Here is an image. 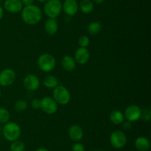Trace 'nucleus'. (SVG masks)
Listing matches in <instances>:
<instances>
[{
    "mask_svg": "<svg viewBox=\"0 0 151 151\" xmlns=\"http://www.w3.org/2000/svg\"><path fill=\"white\" fill-rule=\"evenodd\" d=\"M16 112L22 113L27 108V103L24 100H18L14 105Z\"/></svg>",
    "mask_w": 151,
    "mask_h": 151,
    "instance_id": "24",
    "label": "nucleus"
},
{
    "mask_svg": "<svg viewBox=\"0 0 151 151\" xmlns=\"http://www.w3.org/2000/svg\"><path fill=\"white\" fill-rule=\"evenodd\" d=\"M93 1V3H95V4H102L105 0H91Z\"/></svg>",
    "mask_w": 151,
    "mask_h": 151,
    "instance_id": "32",
    "label": "nucleus"
},
{
    "mask_svg": "<svg viewBox=\"0 0 151 151\" xmlns=\"http://www.w3.org/2000/svg\"><path fill=\"white\" fill-rule=\"evenodd\" d=\"M135 147L138 151H148L150 147V141L145 136H139L136 139Z\"/></svg>",
    "mask_w": 151,
    "mask_h": 151,
    "instance_id": "16",
    "label": "nucleus"
},
{
    "mask_svg": "<svg viewBox=\"0 0 151 151\" xmlns=\"http://www.w3.org/2000/svg\"><path fill=\"white\" fill-rule=\"evenodd\" d=\"M127 142L126 135L122 130H115L111 134L110 142L114 148L121 149L126 145Z\"/></svg>",
    "mask_w": 151,
    "mask_h": 151,
    "instance_id": "6",
    "label": "nucleus"
},
{
    "mask_svg": "<svg viewBox=\"0 0 151 151\" xmlns=\"http://www.w3.org/2000/svg\"><path fill=\"white\" fill-rule=\"evenodd\" d=\"M3 16H4V9H3V7L0 5V20L2 19Z\"/></svg>",
    "mask_w": 151,
    "mask_h": 151,
    "instance_id": "31",
    "label": "nucleus"
},
{
    "mask_svg": "<svg viewBox=\"0 0 151 151\" xmlns=\"http://www.w3.org/2000/svg\"><path fill=\"white\" fill-rule=\"evenodd\" d=\"M38 66L44 72H51L55 68L56 60L52 55L50 53H44L38 58Z\"/></svg>",
    "mask_w": 151,
    "mask_h": 151,
    "instance_id": "4",
    "label": "nucleus"
},
{
    "mask_svg": "<svg viewBox=\"0 0 151 151\" xmlns=\"http://www.w3.org/2000/svg\"><path fill=\"white\" fill-rule=\"evenodd\" d=\"M22 19L25 24L35 25L42 19V11L41 8L35 4L25 6L22 10Z\"/></svg>",
    "mask_w": 151,
    "mask_h": 151,
    "instance_id": "1",
    "label": "nucleus"
},
{
    "mask_svg": "<svg viewBox=\"0 0 151 151\" xmlns=\"http://www.w3.org/2000/svg\"><path fill=\"white\" fill-rule=\"evenodd\" d=\"M2 133L4 139L12 142L19 139L22 133V130L20 126L16 122L8 121L4 124Z\"/></svg>",
    "mask_w": 151,
    "mask_h": 151,
    "instance_id": "2",
    "label": "nucleus"
},
{
    "mask_svg": "<svg viewBox=\"0 0 151 151\" xmlns=\"http://www.w3.org/2000/svg\"><path fill=\"white\" fill-rule=\"evenodd\" d=\"M1 90H0V99H1Z\"/></svg>",
    "mask_w": 151,
    "mask_h": 151,
    "instance_id": "36",
    "label": "nucleus"
},
{
    "mask_svg": "<svg viewBox=\"0 0 151 151\" xmlns=\"http://www.w3.org/2000/svg\"><path fill=\"white\" fill-rule=\"evenodd\" d=\"M90 44V39L87 36L83 35L78 38V45L80 47H84L86 48Z\"/></svg>",
    "mask_w": 151,
    "mask_h": 151,
    "instance_id": "25",
    "label": "nucleus"
},
{
    "mask_svg": "<svg viewBox=\"0 0 151 151\" xmlns=\"http://www.w3.org/2000/svg\"><path fill=\"white\" fill-rule=\"evenodd\" d=\"M74 59H75L76 63L81 65H86V64L88 62V60H89L90 59L89 51H88L87 48L79 47V48L75 51Z\"/></svg>",
    "mask_w": 151,
    "mask_h": 151,
    "instance_id": "11",
    "label": "nucleus"
},
{
    "mask_svg": "<svg viewBox=\"0 0 151 151\" xmlns=\"http://www.w3.org/2000/svg\"><path fill=\"white\" fill-rule=\"evenodd\" d=\"M10 114L6 108H0V124H4L10 121Z\"/></svg>",
    "mask_w": 151,
    "mask_h": 151,
    "instance_id": "22",
    "label": "nucleus"
},
{
    "mask_svg": "<svg viewBox=\"0 0 151 151\" xmlns=\"http://www.w3.org/2000/svg\"><path fill=\"white\" fill-rule=\"evenodd\" d=\"M93 151H104V150H93Z\"/></svg>",
    "mask_w": 151,
    "mask_h": 151,
    "instance_id": "35",
    "label": "nucleus"
},
{
    "mask_svg": "<svg viewBox=\"0 0 151 151\" xmlns=\"http://www.w3.org/2000/svg\"><path fill=\"white\" fill-rule=\"evenodd\" d=\"M4 7L7 12L16 13L22 11L23 4L21 0H5L4 2Z\"/></svg>",
    "mask_w": 151,
    "mask_h": 151,
    "instance_id": "13",
    "label": "nucleus"
},
{
    "mask_svg": "<svg viewBox=\"0 0 151 151\" xmlns=\"http://www.w3.org/2000/svg\"><path fill=\"white\" fill-rule=\"evenodd\" d=\"M37 1H39V2H46V1H47V0H37Z\"/></svg>",
    "mask_w": 151,
    "mask_h": 151,
    "instance_id": "34",
    "label": "nucleus"
},
{
    "mask_svg": "<svg viewBox=\"0 0 151 151\" xmlns=\"http://www.w3.org/2000/svg\"><path fill=\"white\" fill-rule=\"evenodd\" d=\"M121 124H122V128L125 130H131V127H132V122L128 121V120H127L126 121H123Z\"/></svg>",
    "mask_w": 151,
    "mask_h": 151,
    "instance_id": "29",
    "label": "nucleus"
},
{
    "mask_svg": "<svg viewBox=\"0 0 151 151\" xmlns=\"http://www.w3.org/2000/svg\"><path fill=\"white\" fill-rule=\"evenodd\" d=\"M43 84L47 88L54 89L58 85V80L54 76L48 75L44 77V80H43Z\"/></svg>",
    "mask_w": 151,
    "mask_h": 151,
    "instance_id": "20",
    "label": "nucleus"
},
{
    "mask_svg": "<svg viewBox=\"0 0 151 151\" xmlns=\"http://www.w3.org/2000/svg\"><path fill=\"white\" fill-rule=\"evenodd\" d=\"M148 151H149V150H148Z\"/></svg>",
    "mask_w": 151,
    "mask_h": 151,
    "instance_id": "37",
    "label": "nucleus"
},
{
    "mask_svg": "<svg viewBox=\"0 0 151 151\" xmlns=\"http://www.w3.org/2000/svg\"><path fill=\"white\" fill-rule=\"evenodd\" d=\"M140 118L142 119L143 121H149L151 118V113L150 109H144L142 110L141 112V116Z\"/></svg>",
    "mask_w": 151,
    "mask_h": 151,
    "instance_id": "26",
    "label": "nucleus"
},
{
    "mask_svg": "<svg viewBox=\"0 0 151 151\" xmlns=\"http://www.w3.org/2000/svg\"><path fill=\"white\" fill-rule=\"evenodd\" d=\"M35 151H49L47 148H44V147H41V148H38Z\"/></svg>",
    "mask_w": 151,
    "mask_h": 151,
    "instance_id": "33",
    "label": "nucleus"
},
{
    "mask_svg": "<svg viewBox=\"0 0 151 151\" xmlns=\"http://www.w3.org/2000/svg\"><path fill=\"white\" fill-rule=\"evenodd\" d=\"M64 13L69 16H75L79 10V6L76 0H65L62 4Z\"/></svg>",
    "mask_w": 151,
    "mask_h": 151,
    "instance_id": "12",
    "label": "nucleus"
},
{
    "mask_svg": "<svg viewBox=\"0 0 151 151\" xmlns=\"http://www.w3.org/2000/svg\"><path fill=\"white\" fill-rule=\"evenodd\" d=\"M142 109L136 105H131L127 107L124 112V116L131 122L138 121L141 116Z\"/></svg>",
    "mask_w": 151,
    "mask_h": 151,
    "instance_id": "9",
    "label": "nucleus"
},
{
    "mask_svg": "<svg viewBox=\"0 0 151 151\" xmlns=\"http://www.w3.org/2000/svg\"><path fill=\"white\" fill-rule=\"evenodd\" d=\"M102 30V25L98 22H93L88 25L87 28L88 33L91 35L95 36L97 35Z\"/></svg>",
    "mask_w": 151,
    "mask_h": 151,
    "instance_id": "21",
    "label": "nucleus"
},
{
    "mask_svg": "<svg viewBox=\"0 0 151 151\" xmlns=\"http://www.w3.org/2000/svg\"><path fill=\"white\" fill-rule=\"evenodd\" d=\"M69 138L73 142H78L81 141L83 137V131L81 126L78 124H72L68 131Z\"/></svg>",
    "mask_w": 151,
    "mask_h": 151,
    "instance_id": "14",
    "label": "nucleus"
},
{
    "mask_svg": "<svg viewBox=\"0 0 151 151\" xmlns=\"http://www.w3.org/2000/svg\"><path fill=\"white\" fill-rule=\"evenodd\" d=\"M16 74L13 70L6 68L0 72V85L2 87H8L13 84L16 81Z\"/></svg>",
    "mask_w": 151,
    "mask_h": 151,
    "instance_id": "7",
    "label": "nucleus"
},
{
    "mask_svg": "<svg viewBox=\"0 0 151 151\" xmlns=\"http://www.w3.org/2000/svg\"><path fill=\"white\" fill-rule=\"evenodd\" d=\"M25 144L23 142L19 140H16L12 142L10 144V150L11 151H24Z\"/></svg>",
    "mask_w": 151,
    "mask_h": 151,
    "instance_id": "23",
    "label": "nucleus"
},
{
    "mask_svg": "<svg viewBox=\"0 0 151 151\" xmlns=\"http://www.w3.org/2000/svg\"><path fill=\"white\" fill-rule=\"evenodd\" d=\"M44 30H45L46 33L50 36L56 34V33L58 32V25L55 19H50L49 18L44 24Z\"/></svg>",
    "mask_w": 151,
    "mask_h": 151,
    "instance_id": "17",
    "label": "nucleus"
},
{
    "mask_svg": "<svg viewBox=\"0 0 151 151\" xmlns=\"http://www.w3.org/2000/svg\"><path fill=\"white\" fill-rule=\"evenodd\" d=\"M24 86L28 91H35L40 85L39 78L35 74H28L24 77L23 81Z\"/></svg>",
    "mask_w": 151,
    "mask_h": 151,
    "instance_id": "10",
    "label": "nucleus"
},
{
    "mask_svg": "<svg viewBox=\"0 0 151 151\" xmlns=\"http://www.w3.org/2000/svg\"><path fill=\"white\" fill-rule=\"evenodd\" d=\"M31 106L34 109H39L41 107V100L38 99H34L31 101Z\"/></svg>",
    "mask_w": 151,
    "mask_h": 151,
    "instance_id": "28",
    "label": "nucleus"
},
{
    "mask_svg": "<svg viewBox=\"0 0 151 151\" xmlns=\"http://www.w3.org/2000/svg\"><path fill=\"white\" fill-rule=\"evenodd\" d=\"M53 99L58 105H65L70 101L71 94L66 87L58 85L53 90Z\"/></svg>",
    "mask_w": 151,
    "mask_h": 151,
    "instance_id": "5",
    "label": "nucleus"
},
{
    "mask_svg": "<svg viewBox=\"0 0 151 151\" xmlns=\"http://www.w3.org/2000/svg\"><path fill=\"white\" fill-rule=\"evenodd\" d=\"M78 6L81 11L85 14H89L94 10V3L91 0H82Z\"/></svg>",
    "mask_w": 151,
    "mask_h": 151,
    "instance_id": "19",
    "label": "nucleus"
},
{
    "mask_svg": "<svg viewBox=\"0 0 151 151\" xmlns=\"http://www.w3.org/2000/svg\"><path fill=\"white\" fill-rule=\"evenodd\" d=\"M109 119L114 124L119 125L123 122L124 120H125V116H124V113L121 110H114L111 112L110 115H109Z\"/></svg>",
    "mask_w": 151,
    "mask_h": 151,
    "instance_id": "18",
    "label": "nucleus"
},
{
    "mask_svg": "<svg viewBox=\"0 0 151 151\" xmlns=\"http://www.w3.org/2000/svg\"><path fill=\"white\" fill-rule=\"evenodd\" d=\"M72 151H85V147L80 142H76L72 145Z\"/></svg>",
    "mask_w": 151,
    "mask_h": 151,
    "instance_id": "27",
    "label": "nucleus"
},
{
    "mask_svg": "<svg viewBox=\"0 0 151 151\" xmlns=\"http://www.w3.org/2000/svg\"><path fill=\"white\" fill-rule=\"evenodd\" d=\"M76 62L73 56L66 55L61 59V66L66 71H72L76 68Z\"/></svg>",
    "mask_w": 151,
    "mask_h": 151,
    "instance_id": "15",
    "label": "nucleus"
},
{
    "mask_svg": "<svg viewBox=\"0 0 151 151\" xmlns=\"http://www.w3.org/2000/svg\"><path fill=\"white\" fill-rule=\"evenodd\" d=\"M62 10V3L60 0H47L44 6V11L50 19H55Z\"/></svg>",
    "mask_w": 151,
    "mask_h": 151,
    "instance_id": "3",
    "label": "nucleus"
},
{
    "mask_svg": "<svg viewBox=\"0 0 151 151\" xmlns=\"http://www.w3.org/2000/svg\"><path fill=\"white\" fill-rule=\"evenodd\" d=\"M35 0H21L22 1V4L25 6H28V5H31V4H33V2Z\"/></svg>",
    "mask_w": 151,
    "mask_h": 151,
    "instance_id": "30",
    "label": "nucleus"
},
{
    "mask_svg": "<svg viewBox=\"0 0 151 151\" xmlns=\"http://www.w3.org/2000/svg\"><path fill=\"white\" fill-rule=\"evenodd\" d=\"M58 104L53 98L45 96L41 99V109L47 114H54L58 110Z\"/></svg>",
    "mask_w": 151,
    "mask_h": 151,
    "instance_id": "8",
    "label": "nucleus"
}]
</instances>
